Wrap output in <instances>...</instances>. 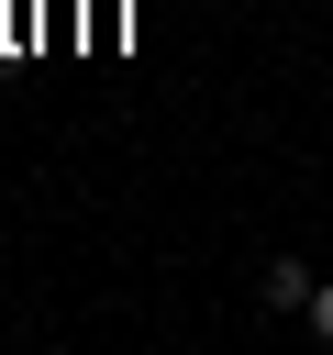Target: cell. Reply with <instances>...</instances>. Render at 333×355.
Returning <instances> with one entry per match:
<instances>
[{
	"instance_id": "2",
	"label": "cell",
	"mask_w": 333,
	"mask_h": 355,
	"mask_svg": "<svg viewBox=\"0 0 333 355\" xmlns=\"http://www.w3.org/2000/svg\"><path fill=\"white\" fill-rule=\"evenodd\" d=\"M300 322H311V333H322V344H333V277H322V288H311V311H300Z\"/></svg>"
},
{
	"instance_id": "1",
	"label": "cell",
	"mask_w": 333,
	"mask_h": 355,
	"mask_svg": "<svg viewBox=\"0 0 333 355\" xmlns=\"http://www.w3.org/2000/svg\"><path fill=\"white\" fill-rule=\"evenodd\" d=\"M255 288H266V311H311V288H322V277H311V266H289V255H266V277H255Z\"/></svg>"
}]
</instances>
